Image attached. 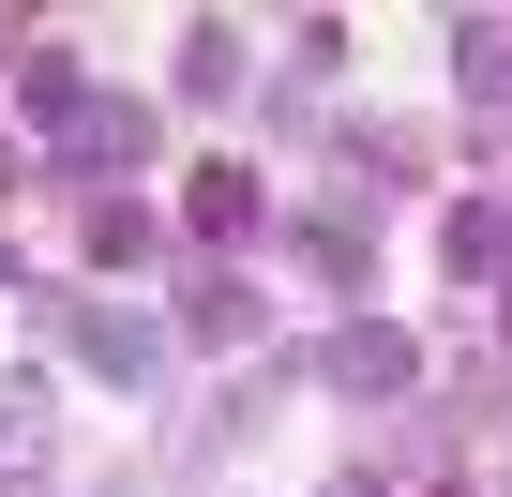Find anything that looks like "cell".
I'll return each mask as SVG.
<instances>
[{"instance_id": "cell-1", "label": "cell", "mask_w": 512, "mask_h": 497, "mask_svg": "<svg viewBox=\"0 0 512 497\" xmlns=\"http://www.w3.org/2000/svg\"><path fill=\"white\" fill-rule=\"evenodd\" d=\"M46 317L76 332V362H91V377H121V392H151V377H166V332H151V317H106V302H46Z\"/></svg>"}, {"instance_id": "cell-2", "label": "cell", "mask_w": 512, "mask_h": 497, "mask_svg": "<svg viewBox=\"0 0 512 497\" xmlns=\"http://www.w3.org/2000/svg\"><path fill=\"white\" fill-rule=\"evenodd\" d=\"M151 136H166V121H151L136 91H76V121H61V166H151Z\"/></svg>"}, {"instance_id": "cell-3", "label": "cell", "mask_w": 512, "mask_h": 497, "mask_svg": "<svg viewBox=\"0 0 512 497\" xmlns=\"http://www.w3.org/2000/svg\"><path fill=\"white\" fill-rule=\"evenodd\" d=\"M407 377H422V362H407V332H377V317H362V332H332V392H362V407H377V392H407Z\"/></svg>"}, {"instance_id": "cell-4", "label": "cell", "mask_w": 512, "mask_h": 497, "mask_svg": "<svg viewBox=\"0 0 512 497\" xmlns=\"http://www.w3.org/2000/svg\"><path fill=\"white\" fill-rule=\"evenodd\" d=\"M256 226V166H196V241H241Z\"/></svg>"}, {"instance_id": "cell-5", "label": "cell", "mask_w": 512, "mask_h": 497, "mask_svg": "<svg viewBox=\"0 0 512 497\" xmlns=\"http://www.w3.org/2000/svg\"><path fill=\"white\" fill-rule=\"evenodd\" d=\"M181 91L226 106V91H241V31H196V46H181Z\"/></svg>"}, {"instance_id": "cell-6", "label": "cell", "mask_w": 512, "mask_h": 497, "mask_svg": "<svg viewBox=\"0 0 512 497\" xmlns=\"http://www.w3.org/2000/svg\"><path fill=\"white\" fill-rule=\"evenodd\" d=\"M181 317H196V347H226V332H256V287H241V272H211Z\"/></svg>"}, {"instance_id": "cell-7", "label": "cell", "mask_w": 512, "mask_h": 497, "mask_svg": "<svg viewBox=\"0 0 512 497\" xmlns=\"http://www.w3.org/2000/svg\"><path fill=\"white\" fill-rule=\"evenodd\" d=\"M76 241H91V257H151V211H136V196H91Z\"/></svg>"}, {"instance_id": "cell-8", "label": "cell", "mask_w": 512, "mask_h": 497, "mask_svg": "<svg viewBox=\"0 0 512 497\" xmlns=\"http://www.w3.org/2000/svg\"><path fill=\"white\" fill-rule=\"evenodd\" d=\"M452 272H467V287L512 272V226H497V211H452Z\"/></svg>"}, {"instance_id": "cell-9", "label": "cell", "mask_w": 512, "mask_h": 497, "mask_svg": "<svg viewBox=\"0 0 512 497\" xmlns=\"http://www.w3.org/2000/svg\"><path fill=\"white\" fill-rule=\"evenodd\" d=\"M332 497H377V467H347V482H332Z\"/></svg>"}]
</instances>
